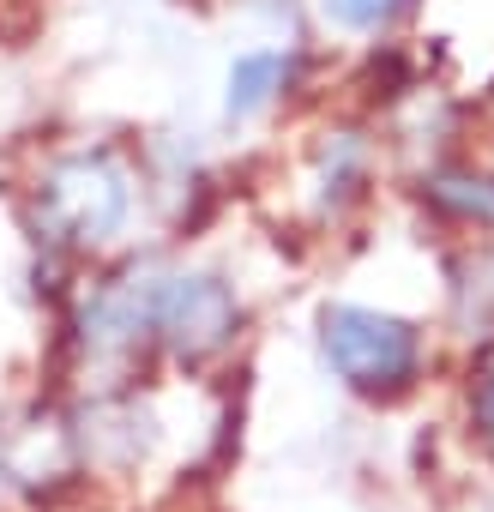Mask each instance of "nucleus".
Here are the masks:
<instances>
[{
    "label": "nucleus",
    "mask_w": 494,
    "mask_h": 512,
    "mask_svg": "<svg viewBox=\"0 0 494 512\" xmlns=\"http://www.w3.org/2000/svg\"><path fill=\"white\" fill-rule=\"evenodd\" d=\"M458 422H464V440L494 464V362H476L470 368L464 398H458Z\"/></svg>",
    "instance_id": "6e6552de"
},
{
    "label": "nucleus",
    "mask_w": 494,
    "mask_h": 512,
    "mask_svg": "<svg viewBox=\"0 0 494 512\" xmlns=\"http://www.w3.org/2000/svg\"><path fill=\"white\" fill-rule=\"evenodd\" d=\"M320 368L368 410L410 404L434 374V338L392 308L374 302H320L314 314Z\"/></svg>",
    "instance_id": "f03ea898"
},
{
    "label": "nucleus",
    "mask_w": 494,
    "mask_h": 512,
    "mask_svg": "<svg viewBox=\"0 0 494 512\" xmlns=\"http://www.w3.org/2000/svg\"><path fill=\"white\" fill-rule=\"evenodd\" d=\"M446 326L464 350L494 344V241H470L446 260Z\"/></svg>",
    "instance_id": "39448f33"
},
{
    "label": "nucleus",
    "mask_w": 494,
    "mask_h": 512,
    "mask_svg": "<svg viewBox=\"0 0 494 512\" xmlns=\"http://www.w3.org/2000/svg\"><path fill=\"white\" fill-rule=\"evenodd\" d=\"M416 0H326V13L344 25V31H380L392 25L398 13H410Z\"/></svg>",
    "instance_id": "1a4fd4ad"
},
{
    "label": "nucleus",
    "mask_w": 494,
    "mask_h": 512,
    "mask_svg": "<svg viewBox=\"0 0 494 512\" xmlns=\"http://www.w3.org/2000/svg\"><path fill=\"white\" fill-rule=\"evenodd\" d=\"M247 338V302L217 266H157L151 290V350L175 374L199 380L223 368Z\"/></svg>",
    "instance_id": "7ed1b4c3"
},
{
    "label": "nucleus",
    "mask_w": 494,
    "mask_h": 512,
    "mask_svg": "<svg viewBox=\"0 0 494 512\" xmlns=\"http://www.w3.org/2000/svg\"><path fill=\"white\" fill-rule=\"evenodd\" d=\"M374 187V145L356 127H332L314 151V205L320 217H344Z\"/></svg>",
    "instance_id": "423d86ee"
},
{
    "label": "nucleus",
    "mask_w": 494,
    "mask_h": 512,
    "mask_svg": "<svg viewBox=\"0 0 494 512\" xmlns=\"http://www.w3.org/2000/svg\"><path fill=\"white\" fill-rule=\"evenodd\" d=\"M416 199L434 223L464 229L470 241L494 235V169L476 163H434L416 175Z\"/></svg>",
    "instance_id": "20e7f679"
},
{
    "label": "nucleus",
    "mask_w": 494,
    "mask_h": 512,
    "mask_svg": "<svg viewBox=\"0 0 494 512\" xmlns=\"http://www.w3.org/2000/svg\"><path fill=\"white\" fill-rule=\"evenodd\" d=\"M133 211H139V181L115 145L55 151L25 187V229L37 253H55V260H73V266L121 247L133 229Z\"/></svg>",
    "instance_id": "f257e3e1"
},
{
    "label": "nucleus",
    "mask_w": 494,
    "mask_h": 512,
    "mask_svg": "<svg viewBox=\"0 0 494 512\" xmlns=\"http://www.w3.org/2000/svg\"><path fill=\"white\" fill-rule=\"evenodd\" d=\"M290 79H296V55H278V49H247V55H235L229 97H223L229 121H247V115H260L266 103H278L290 91Z\"/></svg>",
    "instance_id": "0eeeda50"
}]
</instances>
